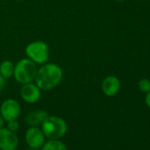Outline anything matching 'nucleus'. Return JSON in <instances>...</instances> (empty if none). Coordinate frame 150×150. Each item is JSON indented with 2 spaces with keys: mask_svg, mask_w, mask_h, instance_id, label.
Segmentation results:
<instances>
[{
  "mask_svg": "<svg viewBox=\"0 0 150 150\" xmlns=\"http://www.w3.org/2000/svg\"><path fill=\"white\" fill-rule=\"evenodd\" d=\"M63 79V70L55 63H45L38 70L35 79L41 90L48 91L59 85Z\"/></svg>",
  "mask_w": 150,
  "mask_h": 150,
  "instance_id": "f257e3e1",
  "label": "nucleus"
},
{
  "mask_svg": "<svg viewBox=\"0 0 150 150\" xmlns=\"http://www.w3.org/2000/svg\"><path fill=\"white\" fill-rule=\"evenodd\" d=\"M37 65L28 57L18 61L14 66L13 77L20 84L33 82L37 73Z\"/></svg>",
  "mask_w": 150,
  "mask_h": 150,
  "instance_id": "f03ea898",
  "label": "nucleus"
},
{
  "mask_svg": "<svg viewBox=\"0 0 150 150\" xmlns=\"http://www.w3.org/2000/svg\"><path fill=\"white\" fill-rule=\"evenodd\" d=\"M42 131L50 139H58L67 132V124L60 117L49 116L42 124Z\"/></svg>",
  "mask_w": 150,
  "mask_h": 150,
  "instance_id": "7ed1b4c3",
  "label": "nucleus"
},
{
  "mask_svg": "<svg viewBox=\"0 0 150 150\" xmlns=\"http://www.w3.org/2000/svg\"><path fill=\"white\" fill-rule=\"evenodd\" d=\"M25 53L36 64H43L49 60L50 47L43 41H35L27 45Z\"/></svg>",
  "mask_w": 150,
  "mask_h": 150,
  "instance_id": "20e7f679",
  "label": "nucleus"
},
{
  "mask_svg": "<svg viewBox=\"0 0 150 150\" xmlns=\"http://www.w3.org/2000/svg\"><path fill=\"white\" fill-rule=\"evenodd\" d=\"M21 105L14 99H6L3 102L1 108H0V114L4 117L5 121H12L15 120L19 117L21 114Z\"/></svg>",
  "mask_w": 150,
  "mask_h": 150,
  "instance_id": "39448f33",
  "label": "nucleus"
},
{
  "mask_svg": "<svg viewBox=\"0 0 150 150\" xmlns=\"http://www.w3.org/2000/svg\"><path fill=\"white\" fill-rule=\"evenodd\" d=\"M19 139L15 132L7 128H0V149L14 150L18 146Z\"/></svg>",
  "mask_w": 150,
  "mask_h": 150,
  "instance_id": "423d86ee",
  "label": "nucleus"
},
{
  "mask_svg": "<svg viewBox=\"0 0 150 150\" xmlns=\"http://www.w3.org/2000/svg\"><path fill=\"white\" fill-rule=\"evenodd\" d=\"M21 98L28 103H35L39 101L41 97V89L33 82L23 84L21 89Z\"/></svg>",
  "mask_w": 150,
  "mask_h": 150,
  "instance_id": "0eeeda50",
  "label": "nucleus"
},
{
  "mask_svg": "<svg viewBox=\"0 0 150 150\" xmlns=\"http://www.w3.org/2000/svg\"><path fill=\"white\" fill-rule=\"evenodd\" d=\"M26 141L29 147L39 148L44 144V134L37 126H31L27 131Z\"/></svg>",
  "mask_w": 150,
  "mask_h": 150,
  "instance_id": "6e6552de",
  "label": "nucleus"
},
{
  "mask_svg": "<svg viewBox=\"0 0 150 150\" xmlns=\"http://www.w3.org/2000/svg\"><path fill=\"white\" fill-rule=\"evenodd\" d=\"M120 89V81L114 75L106 77L102 82V90L107 96H116Z\"/></svg>",
  "mask_w": 150,
  "mask_h": 150,
  "instance_id": "1a4fd4ad",
  "label": "nucleus"
},
{
  "mask_svg": "<svg viewBox=\"0 0 150 150\" xmlns=\"http://www.w3.org/2000/svg\"><path fill=\"white\" fill-rule=\"evenodd\" d=\"M49 117V114L43 110H37L30 111L26 117V123L30 126H37Z\"/></svg>",
  "mask_w": 150,
  "mask_h": 150,
  "instance_id": "9d476101",
  "label": "nucleus"
},
{
  "mask_svg": "<svg viewBox=\"0 0 150 150\" xmlns=\"http://www.w3.org/2000/svg\"><path fill=\"white\" fill-rule=\"evenodd\" d=\"M15 64L11 60H4L0 64V74L6 79L9 80L13 76Z\"/></svg>",
  "mask_w": 150,
  "mask_h": 150,
  "instance_id": "9b49d317",
  "label": "nucleus"
},
{
  "mask_svg": "<svg viewBox=\"0 0 150 150\" xmlns=\"http://www.w3.org/2000/svg\"><path fill=\"white\" fill-rule=\"evenodd\" d=\"M42 150H67V147L58 139H50L42 145Z\"/></svg>",
  "mask_w": 150,
  "mask_h": 150,
  "instance_id": "f8f14e48",
  "label": "nucleus"
},
{
  "mask_svg": "<svg viewBox=\"0 0 150 150\" xmlns=\"http://www.w3.org/2000/svg\"><path fill=\"white\" fill-rule=\"evenodd\" d=\"M139 88L143 93H148L150 91V81L147 79H142L139 81Z\"/></svg>",
  "mask_w": 150,
  "mask_h": 150,
  "instance_id": "ddd939ff",
  "label": "nucleus"
},
{
  "mask_svg": "<svg viewBox=\"0 0 150 150\" xmlns=\"http://www.w3.org/2000/svg\"><path fill=\"white\" fill-rule=\"evenodd\" d=\"M20 125L19 122L15 119V120H12V121H8V125H7V129H9L10 131L15 132L19 130Z\"/></svg>",
  "mask_w": 150,
  "mask_h": 150,
  "instance_id": "4468645a",
  "label": "nucleus"
},
{
  "mask_svg": "<svg viewBox=\"0 0 150 150\" xmlns=\"http://www.w3.org/2000/svg\"><path fill=\"white\" fill-rule=\"evenodd\" d=\"M6 81H7V80H6V79L2 76V75L0 74V92L4 90V88H5L6 85Z\"/></svg>",
  "mask_w": 150,
  "mask_h": 150,
  "instance_id": "2eb2a0df",
  "label": "nucleus"
},
{
  "mask_svg": "<svg viewBox=\"0 0 150 150\" xmlns=\"http://www.w3.org/2000/svg\"><path fill=\"white\" fill-rule=\"evenodd\" d=\"M145 101H146V104L150 108V91H149L148 93H146V99H145Z\"/></svg>",
  "mask_w": 150,
  "mask_h": 150,
  "instance_id": "dca6fc26",
  "label": "nucleus"
},
{
  "mask_svg": "<svg viewBox=\"0 0 150 150\" xmlns=\"http://www.w3.org/2000/svg\"><path fill=\"white\" fill-rule=\"evenodd\" d=\"M4 125H5V119H4V117H2V115L0 114V128L3 127Z\"/></svg>",
  "mask_w": 150,
  "mask_h": 150,
  "instance_id": "f3484780",
  "label": "nucleus"
},
{
  "mask_svg": "<svg viewBox=\"0 0 150 150\" xmlns=\"http://www.w3.org/2000/svg\"><path fill=\"white\" fill-rule=\"evenodd\" d=\"M28 150H38V148H33V147H30V149Z\"/></svg>",
  "mask_w": 150,
  "mask_h": 150,
  "instance_id": "a211bd4d",
  "label": "nucleus"
},
{
  "mask_svg": "<svg viewBox=\"0 0 150 150\" xmlns=\"http://www.w3.org/2000/svg\"><path fill=\"white\" fill-rule=\"evenodd\" d=\"M116 1H117V2H122V1H125V0H116Z\"/></svg>",
  "mask_w": 150,
  "mask_h": 150,
  "instance_id": "6ab92c4d",
  "label": "nucleus"
},
{
  "mask_svg": "<svg viewBox=\"0 0 150 150\" xmlns=\"http://www.w3.org/2000/svg\"><path fill=\"white\" fill-rule=\"evenodd\" d=\"M14 150H16V149H14Z\"/></svg>",
  "mask_w": 150,
  "mask_h": 150,
  "instance_id": "aec40b11",
  "label": "nucleus"
}]
</instances>
